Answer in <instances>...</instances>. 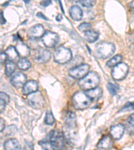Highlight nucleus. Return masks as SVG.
<instances>
[{
  "label": "nucleus",
  "mask_w": 134,
  "mask_h": 150,
  "mask_svg": "<svg viewBox=\"0 0 134 150\" xmlns=\"http://www.w3.org/2000/svg\"><path fill=\"white\" fill-rule=\"evenodd\" d=\"M11 1H12V0H11Z\"/></svg>",
  "instance_id": "42"
},
{
  "label": "nucleus",
  "mask_w": 134,
  "mask_h": 150,
  "mask_svg": "<svg viewBox=\"0 0 134 150\" xmlns=\"http://www.w3.org/2000/svg\"><path fill=\"white\" fill-rule=\"evenodd\" d=\"M50 142L53 149H61L64 146V137L63 133L58 130H54L50 133Z\"/></svg>",
  "instance_id": "6"
},
{
  "label": "nucleus",
  "mask_w": 134,
  "mask_h": 150,
  "mask_svg": "<svg viewBox=\"0 0 134 150\" xmlns=\"http://www.w3.org/2000/svg\"><path fill=\"white\" fill-rule=\"evenodd\" d=\"M99 36V33L96 31L89 30L85 32V38L86 39L87 42L90 43H92L96 42L98 40Z\"/></svg>",
  "instance_id": "21"
},
{
  "label": "nucleus",
  "mask_w": 134,
  "mask_h": 150,
  "mask_svg": "<svg viewBox=\"0 0 134 150\" xmlns=\"http://www.w3.org/2000/svg\"><path fill=\"white\" fill-rule=\"evenodd\" d=\"M38 89V84L37 81L34 80H30L26 81V83L23 86L22 93L24 95L28 96L29 94L34 93Z\"/></svg>",
  "instance_id": "14"
},
{
  "label": "nucleus",
  "mask_w": 134,
  "mask_h": 150,
  "mask_svg": "<svg viewBox=\"0 0 134 150\" xmlns=\"http://www.w3.org/2000/svg\"><path fill=\"white\" fill-rule=\"evenodd\" d=\"M5 53L8 57V60H10L11 62L18 61L19 59V54L17 52L16 48L14 46H9L7 50L5 51Z\"/></svg>",
  "instance_id": "19"
},
{
  "label": "nucleus",
  "mask_w": 134,
  "mask_h": 150,
  "mask_svg": "<svg viewBox=\"0 0 134 150\" xmlns=\"http://www.w3.org/2000/svg\"><path fill=\"white\" fill-rule=\"evenodd\" d=\"M80 0H70V2H72V3H77V2H79Z\"/></svg>",
  "instance_id": "40"
},
{
  "label": "nucleus",
  "mask_w": 134,
  "mask_h": 150,
  "mask_svg": "<svg viewBox=\"0 0 134 150\" xmlns=\"http://www.w3.org/2000/svg\"><path fill=\"white\" fill-rule=\"evenodd\" d=\"M67 123L69 126H74L76 125V119H75V115L73 113L69 112L68 113L67 118Z\"/></svg>",
  "instance_id": "26"
},
{
  "label": "nucleus",
  "mask_w": 134,
  "mask_h": 150,
  "mask_svg": "<svg viewBox=\"0 0 134 150\" xmlns=\"http://www.w3.org/2000/svg\"><path fill=\"white\" fill-rule=\"evenodd\" d=\"M6 103L4 101L0 100V113H2L4 112L5 109H6Z\"/></svg>",
  "instance_id": "34"
},
{
  "label": "nucleus",
  "mask_w": 134,
  "mask_h": 150,
  "mask_svg": "<svg viewBox=\"0 0 134 150\" xmlns=\"http://www.w3.org/2000/svg\"><path fill=\"white\" fill-rule=\"evenodd\" d=\"M80 3L86 8H92L96 3V0H80Z\"/></svg>",
  "instance_id": "30"
},
{
  "label": "nucleus",
  "mask_w": 134,
  "mask_h": 150,
  "mask_svg": "<svg viewBox=\"0 0 134 150\" xmlns=\"http://www.w3.org/2000/svg\"><path fill=\"white\" fill-rule=\"evenodd\" d=\"M113 142L112 140V137L108 135H105L102 137L99 140V142L97 144V147L101 149H109L113 147Z\"/></svg>",
  "instance_id": "15"
},
{
  "label": "nucleus",
  "mask_w": 134,
  "mask_h": 150,
  "mask_svg": "<svg viewBox=\"0 0 134 150\" xmlns=\"http://www.w3.org/2000/svg\"><path fill=\"white\" fill-rule=\"evenodd\" d=\"M125 125L119 123L112 126L110 129V135L112 137V139L118 140L122 137L123 135L125 132Z\"/></svg>",
  "instance_id": "12"
},
{
  "label": "nucleus",
  "mask_w": 134,
  "mask_h": 150,
  "mask_svg": "<svg viewBox=\"0 0 134 150\" xmlns=\"http://www.w3.org/2000/svg\"><path fill=\"white\" fill-rule=\"evenodd\" d=\"M16 69V64L14 62H11L10 60H7L6 62V74L7 76H10L14 73Z\"/></svg>",
  "instance_id": "24"
},
{
  "label": "nucleus",
  "mask_w": 134,
  "mask_h": 150,
  "mask_svg": "<svg viewBox=\"0 0 134 150\" xmlns=\"http://www.w3.org/2000/svg\"><path fill=\"white\" fill-rule=\"evenodd\" d=\"M79 30L81 31V32H86L87 31H89L91 30V25L89 23L84 22L80 23L78 27Z\"/></svg>",
  "instance_id": "28"
},
{
  "label": "nucleus",
  "mask_w": 134,
  "mask_h": 150,
  "mask_svg": "<svg viewBox=\"0 0 134 150\" xmlns=\"http://www.w3.org/2000/svg\"><path fill=\"white\" fill-rule=\"evenodd\" d=\"M100 79L96 72H89L86 76L79 81V86L83 91H87L98 87Z\"/></svg>",
  "instance_id": "1"
},
{
  "label": "nucleus",
  "mask_w": 134,
  "mask_h": 150,
  "mask_svg": "<svg viewBox=\"0 0 134 150\" xmlns=\"http://www.w3.org/2000/svg\"><path fill=\"white\" fill-rule=\"evenodd\" d=\"M27 81L26 75L22 72H17L12 76L11 78V83L16 88H23L24 84Z\"/></svg>",
  "instance_id": "10"
},
{
  "label": "nucleus",
  "mask_w": 134,
  "mask_h": 150,
  "mask_svg": "<svg viewBox=\"0 0 134 150\" xmlns=\"http://www.w3.org/2000/svg\"><path fill=\"white\" fill-rule=\"evenodd\" d=\"M133 21H134V13H133Z\"/></svg>",
  "instance_id": "41"
},
{
  "label": "nucleus",
  "mask_w": 134,
  "mask_h": 150,
  "mask_svg": "<svg viewBox=\"0 0 134 150\" xmlns=\"http://www.w3.org/2000/svg\"><path fill=\"white\" fill-rule=\"evenodd\" d=\"M51 57V54L49 51L44 49V48H38L34 54V60L39 63H46L49 61Z\"/></svg>",
  "instance_id": "11"
},
{
  "label": "nucleus",
  "mask_w": 134,
  "mask_h": 150,
  "mask_svg": "<svg viewBox=\"0 0 134 150\" xmlns=\"http://www.w3.org/2000/svg\"><path fill=\"white\" fill-rule=\"evenodd\" d=\"M62 16L60 15H58L57 16V18H56V19H57V20L58 21H60L62 20Z\"/></svg>",
  "instance_id": "39"
},
{
  "label": "nucleus",
  "mask_w": 134,
  "mask_h": 150,
  "mask_svg": "<svg viewBox=\"0 0 134 150\" xmlns=\"http://www.w3.org/2000/svg\"><path fill=\"white\" fill-rule=\"evenodd\" d=\"M55 122L54 117L51 112H47L45 116V123L47 125H52Z\"/></svg>",
  "instance_id": "27"
},
{
  "label": "nucleus",
  "mask_w": 134,
  "mask_h": 150,
  "mask_svg": "<svg viewBox=\"0 0 134 150\" xmlns=\"http://www.w3.org/2000/svg\"><path fill=\"white\" fill-rule=\"evenodd\" d=\"M128 120H130V122H131L133 123H134V113H133V114H131L130 116V117H129Z\"/></svg>",
  "instance_id": "37"
},
{
  "label": "nucleus",
  "mask_w": 134,
  "mask_h": 150,
  "mask_svg": "<svg viewBox=\"0 0 134 150\" xmlns=\"http://www.w3.org/2000/svg\"><path fill=\"white\" fill-rule=\"evenodd\" d=\"M4 147L6 150H18L20 149V144L18 139H9L4 143Z\"/></svg>",
  "instance_id": "20"
},
{
  "label": "nucleus",
  "mask_w": 134,
  "mask_h": 150,
  "mask_svg": "<svg viewBox=\"0 0 134 150\" xmlns=\"http://www.w3.org/2000/svg\"><path fill=\"white\" fill-rule=\"evenodd\" d=\"M6 23V20L5 19L4 16V13L3 12H0V23L4 25Z\"/></svg>",
  "instance_id": "35"
},
{
  "label": "nucleus",
  "mask_w": 134,
  "mask_h": 150,
  "mask_svg": "<svg viewBox=\"0 0 134 150\" xmlns=\"http://www.w3.org/2000/svg\"><path fill=\"white\" fill-rule=\"evenodd\" d=\"M37 16H38V18H43L44 19H47V18H46V17H44V16L42 13H38L37 14Z\"/></svg>",
  "instance_id": "38"
},
{
  "label": "nucleus",
  "mask_w": 134,
  "mask_h": 150,
  "mask_svg": "<svg viewBox=\"0 0 134 150\" xmlns=\"http://www.w3.org/2000/svg\"><path fill=\"white\" fill-rule=\"evenodd\" d=\"M107 89L112 96H115L118 93V90L119 89V87L118 85L113 83H109L107 84Z\"/></svg>",
  "instance_id": "25"
},
{
  "label": "nucleus",
  "mask_w": 134,
  "mask_h": 150,
  "mask_svg": "<svg viewBox=\"0 0 134 150\" xmlns=\"http://www.w3.org/2000/svg\"><path fill=\"white\" fill-rule=\"evenodd\" d=\"M70 16L75 21H79L82 18L83 13L79 6H73L70 9Z\"/></svg>",
  "instance_id": "18"
},
{
  "label": "nucleus",
  "mask_w": 134,
  "mask_h": 150,
  "mask_svg": "<svg viewBox=\"0 0 134 150\" xmlns=\"http://www.w3.org/2000/svg\"><path fill=\"white\" fill-rule=\"evenodd\" d=\"M122 56L121 55H116L115 56L113 57L107 62V66L108 67H113L117 66L119 63L121 62L122 60Z\"/></svg>",
  "instance_id": "23"
},
{
  "label": "nucleus",
  "mask_w": 134,
  "mask_h": 150,
  "mask_svg": "<svg viewBox=\"0 0 134 150\" xmlns=\"http://www.w3.org/2000/svg\"><path fill=\"white\" fill-rule=\"evenodd\" d=\"M18 67L19 69L26 71L31 67V63L27 58H21L18 61Z\"/></svg>",
  "instance_id": "22"
},
{
  "label": "nucleus",
  "mask_w": 134,
  "mask_h": 150,
  "mask_svg": "<svg viewBox=\"0 0 134 150\" xmlns=\"http://www.w3.org/2000/svg\"><path fill=\"white\" fill-rule=\"evenodd\" d=\"M27 100L32 108L34 109H40L44 107L45 100L43 96L38 91L28 95Z\"/></svg>",
  "instance_id": "7"
},
{
  "label": "nucleus",
  "mask_w": 134,
  "mask_h": 150,
  "mask_svg": "<svg viewBox=\"0 0 134 150\" xmlns=\"http://www.w3.org/2000/svg\"><path fill=\"white\" fill-rule=\"evenodd\" d=\"M16 50L18 52L19 56L21 58H26L30 55V47L28 46L26 43H24L21 42H19L17 43L16 46Z\"/></svg>",
  "instance_id": "17"
},
{
  "label": "nucleus",
  "mask_w": 134,
  "mask_h": 150,
  "mask_svg": "<svg viewBox=\"0 0 134 150\" xmlns=\"http://www.w3.org/2000/svg\"><path fill=\"white\" fill-rule=\"evenodd\" d=\"M44 33L45 31L43 26L40 24H37L30 28L28 32V35L29 38L38 40V39L42 38Z\"/></svg>",
  "instance_id": "13"
},
{
  "label": "nucleus",
  "mask_w": 134,
  "mask_h": 150,
  "mask_svg": "<svg viewBox=\"0 0 134 150\" xmlns=\"http://www.w3.org/2000/svg\"><path fill=\"white\" fill-rule=\"evenodd\" d=\"M0 100L4 101L6 103H8L9 101V98L8 94L0 91Z\"/></svg>",
  "instance_id": "32"
},
{
  "label": "nucleus",
  "mask_w": 134,
  "mask_h": 150,
  "mask_svg": "<svg viewBox=\"0 0 134 150\" xmlns=\"http://www.w3.org/2000/svg\"><path fill=\"white\" fill-rule=\"evenodd\" d=\"M85 92L91 101H95L99 100L102 96V94H103V91H102L101 88H99V87L89 89V90L85 91Z\"/></svg>",
  "instance_id": "16"
},
{
  "label": "nucleus",
  "mask_w": 134,
  "mask_h": 150,
  "mask_svg": "<svg viewBox=\"0 0 134 150\" xmlns=\"http://www.w3.org/2000/svg\"><path fill=\"white\" fill-rule=\"evenodd\" d=\"M96 54L101 59H107L111 56L115 51V47L113 43L101 42L96 45Z\"/></svg>",
  "instance_id": "2"
},
{
  "label": "nucleus",
  "mask_w": 134,
  "mask_h": 150,
  "mask_svg": "<svg viewBox=\"0 0 134 150\" xmlns=\"http://www.w3.org/2000/svg\"><path fill=\"white\" fill-rule=\"evenodd\" d=\"M89 66L86 64L78 65L69 71V76L74 79H80L89 73Z\"/></svg>",
  "instance_id": "8"
},
{
  "label": "nucleus",
  "mask_w": 134,
  "mask_h": 150,
  "mask_svg": "<svg viewBox=\"0 0 134 150\" xmlns=\"http://www.w3.org/2000/svg\"><path fill=\"white\" fill-rule=\"evenodd\" d=\"M8 59L6 53H0V64H4Z\"/></svg>",
  "instance_id": "33"
},
{
  "label": "nucleus",
  "mask_w": 134,
  "mask_h": 150,
  "mask_svg": "<svg viewBox=\"0 0 134 150\" xmlns=\"http://www.w3.org/2000/svg\"><path fill=\"white\" fill-rule=\"evenodd\" d=\"M5 128V122L2 118L0 117V132L3 131Z\"/></svg>",
  "instance_id": "36"
},
{
  "label": "nucleus",
  "mask_w": 134,
  "mask_h": 150,
  "mask_svg": "<svg viewBox=\"0 0 134 150\" xmlns=\"http://www.w3.org/2000/svg\"><path fill=\"white\" fill-rule=\"evenodd\" d=\"M129 71V66L125 63H119L113 67L111 76L116 81H121L127 76Z\"/></svg>",
  "instance_id": "5"
},
{
  "label": "nucleus",
  "mask_w": 134,
  "mask_h": 150,
  "mask_svg": "<svg viewBox=\"0 0 134 150\" xmlns=\"http://www.w3.org/2000/svg\"><path fill=\"white\" fill-rule=\"evenodd\" d=\"M39 145L44 149H53L51 143L48 142L47 140H42V141L39 142Z\"/></svg>",
  "instance_id": "29"
},
{
  "label": "nucleus",
  "mask_w": 134,
  "mask_h": 150,
  "mask_svg": "<svg viewBox=\"0 0 134 150\" xmlns=\"http://www.w3.org/2000/svg\"><path fill=\"white\" fill-rule=\"evenodd\" d=\"M134 110V101L132 103L128 102L123 108L120 110V112H125V111H131Z\"/></svg>",
  "instance_id": "31"
},
{
  "label": "nucleus",
  "mask_w": 134,
  "mask_h": 150,
  "mask_svg": "<svg viewBox=\"0 0 134 150\" xmlns=\"http://www.w3.org/2000/svg\"><path fill=\"white\" fill-rule=\"evenodd\" d=\"M54 59L59 64H67L72 59L71 51L64 46L58 47L54 52Z\"/></svg>",
  "instance_id": "3"
},
{
  "label": "nucleus",
  "mask_w": 134,
  "mask_h": 150,
  "mask_svg": "<svg viewBox=\"0 0 134 150\" xmlns=\"http://www.w3.org/2000/svg\"><path fill=\"white\" fill-rule=\"evenodd\" d=\"M41 39H42L43 44L46 47L52 48L55 47V45L57 44L59 38H58L57 33L50 31H45V33H44Z\"/></svg>",
  "instance_id": "9"
},
{
  "label": "nucleus",
  "mask_w": 134,
  "mask_h": 150,
  "mask_svg": "<svg viewBox=\"0 0 134 150\" xmlns=\"http://www.w3.org/2000/svg\"><path fill=\"white\" fill-rule=\"evenodd\" d=\"M92 101L90 100L85 91H79L72 97V103L77 110H82L89 107Z\"/></svg>",
  "instance_id": "4"
}]
</instances>
